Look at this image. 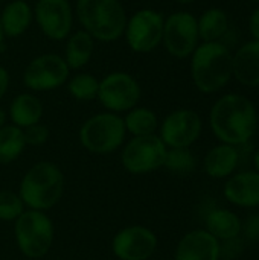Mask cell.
<instances>
[{"label": "cell", "mask_w": 259, "mask_h": 260, "mask_svg": "<svg viewBox=\"0 0 259 260\" xmlns=\"http://www.w3.org/2000/svg\"><path fill=\"white\" fill-rule=\"evenodd\" d=\"M75 14L82 30L104 43L119 40L128 20L119 0H76Z\"/></svg>", "instance_id": "obj_3"}, {"label": "cell", "mask_w": 259, "mask_h": 260, "mask_svg": "<svg viewBox=\"0 0 259 260\" xmlns=\"http://www.w3.org/2000/svg\"><path fill=\"white\" fill-rule=\"evenodd\" d=\"M157 247V235L142 224L122 227L110 242L111 254L118 260H150L156 254Z\"/></svg>", "instance_id": "obj_10"}, {"label": "cell", "mask_w": 259, "mask_h": 260, "mask_svg": "<svg viewBox=\"0 0 259 260\" xmlns=\"http://www.w3.org/2000/svg\"><path fill=\"white\" fill-rule=\"evenodd\" d=\"M258 2H259V0H258Z\"/></svg>", "instance_id": "obj_39"}, {"label": "cell", "mask_w": 259, "mask_h": 260, "mask_svg": "<svg viewBox=\"0 0 259 260\" xmlns=\"http://www.w3.org/2000/svg\"><path fill=\"white\" fill-rule=\"evenodd\" d=\"M223 195L227 203L241 209H258L259 207V172L258 171H241L226 178Z\"/></svg>", "instance_id": "obj_16"}, {"label": "cell", "mask_w": 259, "mask_h": 260, "mask_svg": "<svg viewBox=\"0 0 259 260\" xmlns=\"http://www.w3.org/2000/svg\"><path fill=\"white\" fill-rule=\"evenodd\" d=\"M26 210L18 192L0 189V221L14 222Z\"/></svg>", "instance_id": "obj_28"}, {"label": "cell", "mask_w": 259, "mask_h": 260, "mask_svg": "<svg viewBox=\"0 0 259 260\" xmlns=\"http://www.w3.org/2000/svg\"><path fill=\"white\" fill-rule=\"evenodd\" d=\"M0 2H2V0H0Z\"/></svg>", "instance_id": "obj_38"}, {"label": "cell", "mask_w": 259, "mask_h": 260, "mask_svg": "<svg viewBox=\"0 0 259 260\" xmlns=\"http://www.w3.org/2000/svg\"><path fill=\"white\" fill-rule=\"evenodd\" d=\"M34 18L49 40L61 41L72 34L73 9L69 0H38Z\"/></svg>", "instance_id": "obj_14"}, {"label": "cell", "mask_w": 259, "mask_h": 260, "mask_svg": "<svg viewBox=\"0 0 259 260\" xmlns=\"http://www.w3.org/2000/svg\"><path fill=\"white\" fill-rule=\"evenodd\" d=\"M166 151L157 134L131 137L121 148V163L131 175H147L163 168Z\"/></svg>", "instance_id": "obj_7"}, {"label": "cell", "mask_w": 259, "mask_h": 260, "mask_svg": "<svg viewBox=\"0 0 259 260\" xmlns=\"http://www.w3.org/2000/svg\"><path fill=\"white\" fill-rule=\"evenodd\" d=\"M252 161H253V166H255V171L259 172V146L255 149L253 155H252Z\"/></svg>", "instance_id": "obj_34"}, {"label": "cell", "mask_w": 259, "mask_h": 260, "mask_svg": "<svg viewBox=\"0 0 259 260\" xmlns=\"http://www.w3.org/2000/svg\"><path fill=\"white\" fill-rule=\"evenodd\" d=\"M209 125L221 143L241 146L250 142L256 131L258 116L255 105L246 96L226 94L214 104Z\"/></svg>", "instance_id": "obj_1"}, {"label": "cell", "mask_w": 259, "mask_h": 260, "mask_svg": "<svg viewBox=\"0 0 259 260\" xmlns=\"http://www.w3.org/2000/svg\"><path fill=\"white\" fill-rule=\"evenodd\" d=\"M6 122H8V113L0 107V128H2V126H5V125H6Z\"/></svg>", "instance_id": "obj_35"}, {"label": "cell", "mask_w": 259, "mask_h": 260, "mask_svg": "<svg viewBox=\"0 0 259 260\" xmlns=\"http://www.w3.org/2000/svg\"><path fill=\"white\" fill-rule=\"evenodd\" d=\"M81 146L93 155H110L127 142V131L121 114L102 111L90 116L79 128Z\"/></svg>", "instance_id": "obj_5"}, {"label": "cell", "mask_w": 259, "mask_h": 260, "mask_svg": "<svg viewBox=\"0 0 259 260\" xmlns=\"http://www.w3.org/2000/svg\"><path fill=\"white\" fill-rule=\"evenodd\" d=\"M243 251H244V242L240 239V236L220 242V259L221 260H235L243 254Z\"/></svg>", "instance_id": "obj_30"}, {"label": "cell", "mask_w": 259, "mask_h": 260, "mask_svg": "<svg viewBox=\"0 0 259 260\" xmlns=\"http://www.w3.org/2000/svg\"><path fill=\"white\" fill-rule=\"evenodd\" d=\"M197 18L189 12H176L165 20L163 44L176 58H186L197 49L198 44Z\"/></svg>", "instance_id": "obj_13"}, {"label": "cell", "mask_w": 259, "mask_h": 260, "mask_svg": "<svg viewBox=\"0 0 259 260\" xmlns=\"http://www.w3.org/2000/svg\"><path fill=\"white\" fill-rule=\"evenodd\" d=\"M165 18L151 8L136 11L128 20L124 30L127 44L136 53L153 52L163 40Z\"/></svg>", "instance_id": "obj_9"}, {"label": "cell", "mask_w": 259, "mask_h": 260, "mask_svg": "<svg viewBox=\"0 0 259 260\" xmlns=\"http://www.w3.org/2000/svg\"><path fill=\"white\" fill-rule=\"evenodd\" d=\"M203 122L197 111L179 108L171 111L159 125L157 136L168 149L191 148L202 136Z\"/></svg>", "instance_id": "obj_11"}, {"label": "cell", "mask_w": 259, "mask_h": 260, "mask_svg": "<svg viewBox=\"0 0 259 260\" xmlns=\"http://www.w3.org/2000/svg\"><path fill=\"white\" fill-rule=\"evenodd\" d=\"M3 40H5V35H3V32H2V27H0V47L3 46Z\"/></svg>", "instance_id": "obj_36"}, {"label": "cell", "mask_w": 259, "mask_h": 260, "mask_svg": "<svg viewBox=\"0 0 259 260\" xmlns=\"http://www.w3.org/2000/svg\"><path fill=\"white\" fill-rule=\"evenodd\" d=\"M43 111V104L34 93H20L11 101L6 113L14 126L24 129L41 122Z\"/></svg>", "instance_id": "obj_20"}, {"label": "cell", "mask_w": 259, "mask_h": 260, "mask_svg": "<svg viewBox=\"0 0 259 260\" xmlns=\"http://www.w3.org/2000/svg\"><path fill=\"white\" fill-rule=\"evenodd\" d=\"M8 88H9V73L5 67L0 66V101L6 94Z\"/></svg>", "instance_id": "obj_32"}, {"label": "cell", "mask_w": 259, "mask_h": 260, "mask_svg": "<svg viewBox=\"0 0 259 260\" xmlns=\"http://www.w3.org/2000/svg\"><path fill=\"white\" fill-rule=\"evenodd\" d=\"M27 145L23 136V129L6 123L0 128V166H9L17 161Z\"/></svg>", "instance_id": "obj_24"}, {"label": "cell", "mask_w": 259, "mask_h": 260, "mask_svg": "<svg viewBox=\"0 0 259 260\" xmlns=\"http://www.w3.org/2000/svg\"><path fill=\"white\" fill-rule=\"evenodd\" d=\"M70 69L64 58L56 53L35 56L23 72V84L31 91H50L69 79Z\"/></svg>", "instance_id": "obj_12"}, {"label": "cell", "mask_w": 259, "mask_h": 260, "mask_svg": "<svg viewBox=\"0 0 259 260\" xmlns=\"http://www.w3.org/2000/svg\"><path fill=\"white\" fill-rule=\"evenodd\" d=\"M125 131L131 137H142V136H151L157 134L159 129V117L157 114L147 107H134L130 111L122 116Z\"/></svg>", "instance_id": "obj_23"}, {"label": "cell", "mask_w": 259, "mask_h": 260, "mask_svg": "<svg viewBox=\"0 0 259 260\" xmlns=\"http://www.w3.org/2000/svg\"><path fill=\"white\" fill-rule=\"evenodd\" d=\"M250 32L256 40H259V8L250 17Z\"/></svg>", "instance_id": "obj_33"}, {"label": "cell", "mask_w": 259, "mask_h": 260, "mask_svg": "<svg viewBox=\"0 0 259 260\" xmlns=\"http://www.w3.org/2000/svg\"><path fill=\"white\" fill-rule=\"evenodd\" d=\"M142 88L137 79L127 72H111L99 81L98 101L105 111L122 114L137 107Z\"/></svg>", "instance_id": "obj_8"}, {"label": "cell", "mask_w": 259, "mask_h": 260, "mask_svg": "<svg viewBox=\"0 0 259 260\" xmlns=\"http://www.w3.org/2000/svg\"><path fill=\"white\" fill-rule=\"evenodd\" d=\"M243 232L249 241L259 244V213L250 215L246 222H243Z\"/></svg>", "instance_id": "obj_31"}, {"label": "cell", "mask_w": 259, "mask_h": 260, "mask_svg": "<svg viewBox=\"0 0 259 260\" xmlns=\"http://www.w3.org/2000/svg\"><path fill=\"white\" fill-rule=\"evenodd\" d=\"M34 18V9L24 0H12L5 5L0 14V27L5 37L17 38L23 35Z\"/></svg>", "instance_id": "obj_21"}, {"label": "cell", "mask_w": 259, "mask_h": 260, "mask_svg": "<svg viewBox=\"0 0 259 260\" xmlns=\"http://www.w3.org/2000/svg\"><path fill=\"white\" fill-rule=\"evenodd\" d=\"M177 2H180V3H191V2H194V0H177Z\"/></svg>", "instance_id": "obj_37"}, {"label": "cell", "mask_w": 259, "mask_h": 260, "mask_svg": "<svg viewBox=\"0 0 259 260\" xmlns=\"http://www.w3.org/2000/svg\"><path fill=\"white\" fill-rule=\"evenodd\" d=\"M197 24H198V37L205 43L218 41L227 32L229 27L226 12L217 8L208 9L200 17V20H197Z\"/></svg>", "instance_id": "obj_25"}, {"label": "cell", "mask_w": 259, "mask_h": 260, "mask_svg": "<svg viewBox=\"0 0 259 260\" xmlns=\"http://www.w3.org/2000/svg\"><path fill=\"white\" fill-rule=\"evenodd\" d=\"M205 230L211 233L220 242L238 238L243 232V221L241 218L223 207L211 209L205 216Z\"/></svg>", "instance_id": "obj_18"}, {"label": "cell", "mask_w": 259, "mask_h": 260, "mask_svg": "<svg viewBox=\"0 0 259 260\" xmlns=\"http://www.w3.org/2000/svg\"><path fill=\"white\" fill-rule=\"evenodd\" d=\"M241 161V151L238 146L220 143L211 148L203 158V169L208 177L214 180H224L234 175Z\"/></svg>", "instance_id": "obj_17"}, {"label": "cell", "mask_w": 259, "mask_h": 260, "mask_svg": "<svg viewBox=\"0 0 259 260\" xmlns=\"http://www.w3.org/2000/svg\"><path fill=\"white\" fill-rule=\"evenodd\" d=\"M95 49L93 38L85 30H75L67 37L64 49V61L70 70H81L92 58Z\"/></svg>", "instance_id": "obj_22"}, {"label": "cell", "mask_w": 259, "mask_h": 260, "mask_svg": "<svg viewBox=\"0 0 259 260\" xmlns=\"http://www.w3.org/2000/svg\"><path fill=\"white\" fill-rule=\"evenodd\" d=\"M14 225V241L26 259L38 260L46 257L55 241V225L47 212L26 209Z\"/></svg>", "instance_id": "obj_6"}, {"label": "cell", "mask_w": 259, "mask_h": 260, "mask_svg": "<svg viewBox=\"0 0 259 260\" xmlns=\"http://www.w3.org/2000/svg\"><path fill=\"white\" fill-rule=\"evenodd\" d=\"M232 73L247 87H259V40L244 44L232 58Z\"/></svg>", "instance_id": "obj_19"}, {"label": "cell", "mask_w": 259, "mask_h": 260, "mask_svg": "<svg viewBox=\"0 0 259 260\" xmlns=\"http://www.w3.org/2000/svg\"><path fill=\"white\" fill-rule=\"evenodd\" d=\"M98 90H99V81L87 72L76 73L67 82V91L75 101H81V102L93 101L98 98Z\"/></svg>", "instance_id": "obj_26"}, {"label": "cell", "mask_w": 259, "mask_h": 260, "mask_svg": "<svg viewBox=\"0 0 259 260\" xmlns=\"http://www.w3.org/2000/svg\"><path fill=\"white\" fill-rule=\"evenodd\" d=\"M163 168L177 175H189L197 168V158L191 148H172L166 151Z\"/></svg>", "instance_id": "obj_27"}, {"label": "cell", "mask_w": 259, "mask_h": 260, "mask_svg": "<svg viewBox=\"0 0 259 260\" xmlns=\"http://www.w3.org/2000/svg\"><path fill=\"white\" fill-rule=\"evenodd\" d=\"M172 260H221L220 241L205 229L191 230L177 242Z\"/></svg>", "instance_id": "obj_15"}, {"label": "cell", "mask_w": 259, "mask_h": 260, "mask_svg": "<svg viewBox=\"0 0 259 260\" xmlns=\"http://www.w3.org/2000/svg\"><path fill=\"white\" fill-rule=\"evenodd\" d=\"M231 50L218 41L197 46L192 55L191 73L195 87L202 93H215L223 88L232 73Z\"/></svg>", "instance_id": "obj_4"}, {"label": "cell", "mask_w": 259, "mask_h": 260, "mask_svg": "<svg viewBox=\"0 0 259 260\" xmlns=\"http://www.w3.org/2000/svg\"><path fill=\"white\" fill-rule=\"evenodd\" d=\"M66 178L61 168L53 161H37L21 177L18 195L29 210L49 212L64 195Z\"/></svg>", "instance_id": "obj_2"}, {"label": "cell", "mask_w": 259, "mask_h": 260, "mask_svg": "<svg viewBox=\"0 0 259 260\" xmlns=\"http://www.w3.org/2000/svg\"><path fill=\"white\" fill-rule=\"evenodd\" d=\"M23 136H24L27 146H43L44 143H47V140L50 137V129L44 123L38 122L35 125L24 128Z\"/></svg>", "instance_id": "obj_29"}]
</instances>
